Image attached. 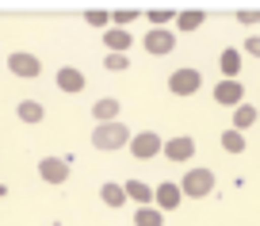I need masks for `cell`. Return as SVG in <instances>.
<instances>
[{
    "label": "cell",
    "instance_id": "3957f363",
    "mask_svg": "<svg viewBox=\"0 0 260 226\" xmlns=\"http://www.w3.org/2000/svg\"><path fill=\"white\" fill-rule=\"evenodd\" d=\"M130 154L138 157V161H149V157L165 154V138L157 134V130H142V134L130 138Z\"/></svg>",
    "mask_w": 260,
    "mask_h": 226
},
{
    "label": "cell",
    "instance_id": "7402d4cb",
    "mask_svg": "<svg viewBox=\"0 0 260 226\" xmlns=\"http://www.w3.org/2000/svg\"><path fill=\"white\" fill-rule=\"evenodd\" d=\"M149 23H153V27H169V23H176V12H169V8H153V12H149Z\"/></svg>",
    "mask_w": 260,
    "mask_h": 226
},
{
    "label": "cell",
    "instance_id": "5bb4252c",
    "mask_svg": "<svg viewBox=\"0 0 260 226\" xmlns=\"http://www.w3.org/2000/svg\"><path fill=\"white\" fill-rule=\"evenodd\" d=\"M126 195L138 203V207H153L157 188H153V184H146V180H126Z\"/></svg>",
    "mask_w": 260,
    "mask_h": 226
},
{
    "label": "cell",
    "instance_id": "e0dca14e",
    "mask_svg": "<svg viewBox=\"0 0 260 226\" xmlns=\"http://www.w3.org/2000/svg\"><path fill=\"white\" fill-rule=\"evenodd\" d=\"M16 115H19L23 123H42V119H46V107H42L39 100H19Z\"/></svg>",
    "mask_w": 260,
    "mask_h": 226
},
{
    "label": "cell",
    "instance_id": "6da1fadb",
    "mask_svg": "<svg viewBox=\"0 0 260 226\" xmlns=\"http://www.w3.org/2000/svg\"><path fill=\"white\" fill-rule=\"evenodd\" d=\"M130 127L126 123H96V130H92V146L96 150H122V146H130Z\"/></svg>",
    "mask_w": 260,
    "mask_h": 226
},
{
    "label": "cell",
    "instance_id": "ac0fdd59",
    "mask_svg": "<svg viewBox=\"0 0 260 226\" xmlns=\"http://www.w3.org/2000/svg\"><path fill=\"white\" fill-rule=\"evenodd\" d=\"M134 226H165V211L161 207H138L134 211Z\"/></svg>",
    "mask_w": 260,
    "mask_h": 226
},
{
    "label": "cell",
    "instance_id": "52a82bcc",
    "mask_svg": "<svg viewBox=\"0 0 260 226\" xmlns=\"http://www.w3.org/2000/svg\"><path fill=\"white\" fill-rule=\"evenodd\" d=\"M146 54H172V46H176V31H169V27H153V31H146Z\"/></svg>",
    "mask_w": 260,
    "mask_h": 226
},
{
    "label": "cell",
    "instance_id": "ba28073f",
    "mask_svg": "<svg viewBox=\"0 0 260 226\" xmlns=\"http://www.w3.org/2000/svg\"><path fill=\"white\" fill-rule=\"evenodd\" d=\"M180 200H184V188H180V180H161V184H157V195H153V207L176 211Z\"/></svg>",
    "mask_w": 260,
    "mask_h": 226
},
{
    "label": "cell",
    "instance_id": "8fae6325",
    "mask_svg": "<svg viewBox=\"0 0 260 226\" xmlns=\"http://www.w3.org/2000/svg\"><path fill=\"white\" fill-rule=\"evenodd\" d=\"M54 81H57V89H61V92H69V96L84 92V73H81V69H73V65H61Z\"/></svg>",
    "mask_w": 260,
    "mask_h": 226
},
{
    "label": "cell",
    "instance_id": "277c9868",
    "mask_svg": "<svg viewBox=\"0 0 260 226\" xmlns=\"http://www.w3.org/2000/svg\"><path fill=\"white\" fill-rule=\"evenodd\" d=\"M199 89H203V73L199 69H176L169 77V92L172 96H195Z\"/></svg>",
    "mask_w": 260,
    "mask_h": 226
},
{
    "label": "cell",
    "instance_id": "2e32d148",
    "mask_svg": "<svg viewBox=\"0 0 260 226\" xmlns=\"http://www.w3.org/2000/svg\"><path fill=\"white\" fill-rule=\"evenodd\" d=\"M100 200H104L107 207H122V203L130 200V195H126V184H115V180L100 184Z\"/></svg>",
    "mask_w": 260,
    "mask_h": 226
},
{
    "label": "cell",
    "instance_id": "83f0119b",
    "mask_svg": "<svg viewBox=\"0 0 260 226\" xmlns=\"http://www.w3.org/2000/svg\"><path fill=\"white\" fill-rule=\"evenodd\" d=\"M0 195H8V188H4V184H0Z\"/></svg>",
    "mask_w": 260,
    "mask_h": 226
},
{
    "label": "cell",
    "instance_id": "44dd1931",
    "mask_svg": "<svg viewBox=\"0 0 260 226\" xmlns=\"http://www.w3.org/2000/svg\"><path fill=\"white\" fill-rule=\"evenodd\" d=\"M203 12L199 8H191V12H180L176 16V31H199V27H203Z\"/></svg>",
    "mask_w": 260,
    "mask_h": 226
},
{
    "label": "cell",
    "instance_id": "8992f818",
    "mask_svg": "<svg viewBox=\"0 0 260 226\" xmlns=\"http://www.w3.org/2000/svg\"><path fill=\"white\" fill-rule=\"evenodd\" d=\"M39 177L46 180V184H65V180H69V157H42Z\"/></svg>",
    "mask_w": 260,
    "mask_h": 226
},
{
    "label": "cell",
    "instance_id": "484cf974",
    "mask_svg": "<svg viewBox=\"0 0 260 226\" xmlns=\"http://www.w3.org/2000/svg\"><path fill=\"white\" fill-rule=\"evenodd\" d=\"M237 19H241L245 27H252V23H260V8H245V12H237Z\"/></svg>",
    "mask_w": 260,
    "mask_h": 226
},
{
    "label": "cell",
    "instance_id": "7c38bea8",
    "mask_svg": "<svg viewBox=\"0 0 260 226\" xmlns=\"http://www.w3.org/2000/svg\"><path fill=\"white\" fill-rule=\"evenodd\" d=\"M218 65H222V81H241V50H222V58H218Z\"/></svg>",
    "mask_w": 260,
    "mask_h": 226
},
{
    "label": "cell",
    "instance_id": "5b68a950",
    "mask_svg": "<svg viewBox=\"0 0 260 226\" xmlns=\"http://www.w3.org/2000/svg\"><path fill=\"white\" fill-rule=\"evenodd\" d=\"M8 69L16 73V77H23V81H35L42 73V62L35 54H27V50H16V54H8Z\"/></svg>",
    "mask_w": 260,
    "mask_h": 226
},
{
    "label": "cell",
    "instance_id": "ffe728a7",
    "mask_svg": "<svg viewBox=\"0 0 260 226\" xmlns=\"http://www.w3.org/2000/svg\"><path fill=\"white\" fill-rule=\"evenodd\" d=\"M256 107H252V104H241V107H234V130H249L252 127V123H256Z\"/></svg>",
    "mask_w": 260,
    "mask_h": 226
},
{
    "label": "cell",
    "instance_id": "9c48e42d",
    "mask_svg": "<svg viewBox=\"0 0 260 226\" xmlns=\"http://www.w3.org/2000/svg\"><path fill=\"white\" fill-rule=\"evenodd\" d=\"M214 100L222 107H241L245 104V84L241 81H218L214 84Z\"/></svg>",
    "mask_w": 260,
    "mask_h": 226
},
{
    "label": "cell",
    "instance_id": "4316f807",
    "mask_svg": "<svg viewBox=\"0 0 260 226\" xmlns=\"http://www.w3.org/2000/svg\"><path fill=\"white\" fill-rule=\"evenodd\" d=\"M245 54L260 58V35H249V39H245Z\"/></svg>",
    "mask_w": 260,
    "mask_h": 226
},
{
    "label": "cell",
    "instance_id": "d6986e66",
    "mask_svg": "<svg viewBox=\"0 0 260 226\" xmlns=\"http://www.w3.org/2000/svg\"><path fill=\"white\" fill-rule=\"evenodd\" d=\"M222 150L226 154H245V130H222Z\"/></svg>",
    "mask_w": 260,
    "mask_h": 226
},
{
    "label": "cell",
    "instance_id": "30bf717a",
    "mask_svg": "<svg viewBox=\"0 0 260 226\" xmlns=\"http://www.w3.org/2000/svg\"><path fill=\"white\" fill-rule=\"evenodd\" d=\"M165 157H169V161H191L195 157V138H187V134L169 138V142H165Z\"/></svg>",
    "mask_w": 260,
    "mask_h": 226
},
{
    "label": "cell",
    "instance_id": "4fadbf2b",
    "mask_svg": "<svg viewBox=\"0 0 260 226\" xmlns=\"http://www.w3.org/2000/svg\"><path fill=\"white\" fill-rule=\"evenodd\" d=\"M119 100L115 96H104V100H96V104H92V119L96 123H119Z\"/></svg>",
    "mask_w": 260,
    "mask_h": 226
},
{
    "label": "cell",
    "instance_id": "f1b7e54d",
    "mask_svg": "<svg viewBox=\"0 0 260 226\" xmlns=\"http://www.w3.org/2000/svg\"><path fill=\"white\" fill-rule=\"evenodd\" d=\"M54 226H61V222H54Z\"/></svg>",
    "mask_w": 260,
    "mask_h": 226
},
{
    "label": "cell",
    "instance_id": "7a4b0ae2",
    "mask_svg": "<svg viewBox=\"0 0 260 226\" xmlns=\"http://www.w3.org/2000/svg\"><path fill=\"white\" fill-rule=\"evenodd\" d=\"M180 188H184V195H191V200H203V195L214 192V173L211 169H187L184 180H180Z\"/></svg>",
    "mask_w": 260,
    "mask_h": 226
},
{
    "label": "cell",
    "instance_id": "9a60e30c",
    "mask_svg": "<svg viewBox=\"0 0 260 226\" xmlns=\"http://www.w3.org/2000/svg\"><path fill=\"white\" fill-rule=\"evenodd\" d=\"M104 42H107V54H126L130 42H134V35L122 31V27H111V31H104Z\"/></svg>",
    "mask_w": 260,
    "mask_h": 226
},
{
    "label": "cell",
    "instance_id": "603a6c76",
    "mask_svg": "<svg viewBox=\"0 0 260 226\" xmlns=\"http://www.w3.org/2000/svg\"><path fill=\"white\" fill-rule=\"evenodd\" d=\"M134 19H138V12H134V8H119V12H111V23H115V27H130Z\"/></svg>",
    "mask_w": 260,
    "mask_h": 226
},
{
    "label": "cell",
    "instance_id": "cb8c5ba5",
    "mask_svg": "<svg viewBox=\"0 0 260 226\" xmlns=\"http://www.w3.org/2000/svg\"><path fill=\"white\" fill-rule=\"evenodd\" d=\"M104 65H107L111 73H122V69H130V58H126V54H107Z\"/></svg>",
    "mask_w": 260,
    "mask_h": 226
},
{
    "label": "cell",
    "instance_id": "d4e9b609",
    "mask_svg": "<svg viewBox=\"0 0 260 226\" xmlns=\"http://www.w3.org/2000/svg\"><path fill=\"white\" fill-rule=\"evenodd\" d=\"M84 19H88L92 27H107V23H111V12H100V8H92V12H84Z\"/></svg>",
    "mask_w": 260,
    "mask_h": 226
}]
</instances>
